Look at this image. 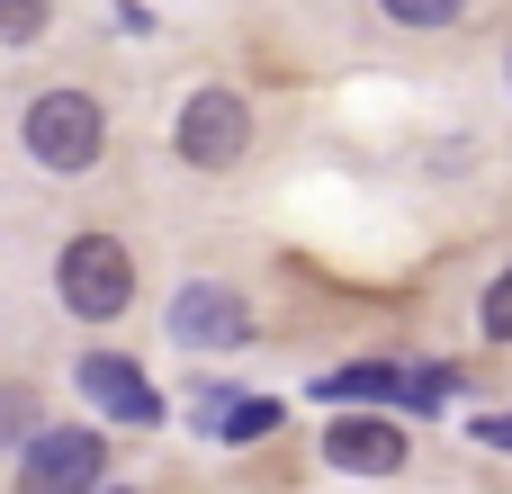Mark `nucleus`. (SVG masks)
<instances>
[{
  "label": "nucleus",
  "instance_id": "1",
  "mask_svg": "<svg viewBox=\"0 0 512 494\" xmlns=\"http://www.w3.org/2000/svg\"><path fill=\"white\" fill-rule=\"evenodd\" d=\"M27 153H36L54 180L90 171V162L108 153V108H99L90 90H45V99L27 108Z\"/></svg>",
  "mask_w": 512,
  "mask_h": 494
},
{
  "label": "nucleus",
  "instance_id": "2",
  "mask_svg": "<svg viewBox=\"0 0 512 494\" xmlns=\"http://www.w3.org/2000/svg\"><path fill=\"white\" fill-rule=\"evenodd\" d=\"M243 144H252V99H243V90L207 81V90H189V99H180L171 153H180L189 171H234V162H243Z\"/></svg>",
  "mask_w": 512,
  "mask_h": 494
},
{
  "label": "nucleus",
  "instance_id": "3",
  "mask_svg": "<svg viewBox=\"0 0 512 494\" xmlns=\"http://www.w3.org/2000/svg\"><path fill=\"white\" fill-rule=\"evenodd\" d=\"M54 288H63V306H72L81 324H108V315H126V297H135V261H126L117 234H72L63 261H54Z\"/></svg>",
  "mask_w": 512,
  "mask_h": 494
},
{
  "label": "nucleus",
  "instance_id": "4",
  "mask_svg": "<svg viewBox=\"0 0 512 494\" xmlns=\"http://www.w3.org/2000/svg\"><path fill=\"white\" fill-rule=\"evenodd\" d=\"M108 486V441L90 423H54L18 450V494H99Z\"/></svg>",
  "mask_w": 512,
  "mask_h": 494
},
{
  "label": "nucleus",
  "instance_id": "5",
  "mask_svg": "<svg viewBox=\"0 0 512 494\" xmlns=\"http://www.w3.org/2000/svg\"><path fill=\"white\" fill-rule=\"evenodd\" d=\"M171 342H189V351H243V342H252V315H243L234 288L189 279V288L171 297Z\"/></svg>",
  "mask_w": 512,
  "mask_h": 494
},
{
  "label": "nucleus",
  "instance_id": "6",
  "mask_svg": "<svg viewBox=\"0 0 512 494\" xmlns=\"http://www.w3.org/2000/svg\"><path fill=\"white\" fill-rule=\"evenodd\" d=\"M72 387H81L108 423H135V432H153V423H162V396H153V387H144V369H135V360H117V351H90Z\"/></svg>",
  "mask_w": 512,
  "mask_h": 494
},
{
  "label": "nucleus",
  "instance_id": "7",
  "mask_svg": "<svg viewBox=\"0 0 512 494\" xmlns=\"http://www.w3.org/2000/svg\"><path fill=\"white\" fill-rule=\"evenodd\" d=\"M324 459H333L342 477H396L414 450H405V432H396L387 414H342V423L324 432Z\"/></svg>",
  "mask_w": 512,
  "mask_h": 494
},
{
  "label": "nucleus",
  "instance_id": "8",
  "mask_svg": "<svg viewBox=\"0 0 512 494\" xmlns=\"http://www.w3.org/2000/svg\"><path fill=\"white\" fill-rule=\"evenodd\" d=\"M315 396H324V405H396V396H405V369H396V360H360V369H333Z\"/></svg>",
  "mask_w": 512,
  "mask_h": 494
},
{
  "label": "nucleus",
  "instance_id": "9",
  "mask_svg": "<svg viewBox=\"0 0 512 494\" xmlns=\"http://www.w3.org/2000/svg\"><path fill=\"white\" fill-rule=\"evenodd\" d=\"M216 432H225V441H261V432H279V405H270V396H243V405H216Z\"/></svg>",
  "mask_w": 512,
  "mask_h": 494
},
{
  "label": "nucleus",
  "instance_id": "10",
  "mask_svg": "<svg viewBox=\"0 0 512 494\" xmlns=\"http://www.w3.org/2000/svg\"><path fill=\"white\" fill-rule=\"evenodd\" d=\"M450 387H459V369H405V396H396V405L432 414V405H450Z\"/></svg>",
  "mask_w": 512,
  "mask_h": 494
},
{
  "label": "nucleus",
  "instance_id": "11",
  "mask_svg": "<svg viewBox=\"0 0 512 494\" xmlns=\"http://www.w3.org/2000/svg\"><path fill=\"white\" fill-rule=\"evenodd\" d=\"M36 432H45V423H36V396H27V387H9V396H0V441H18V450H27Z\"/></svg>",
  "mask_w": 512,
  "mask_h": 494
},
{
  "label": "nucleus",
  "instance_id": "12",
  "mask_svg": "<svg viewBox=\"0 0 512 494\" xmlns=\"http://www.w3.org/2000/svg\"><path fill=\"white\" fill-rule=\"evenodd\" d=\"M378 9H387L396 27H450V18H459L468 0H378Z\"/></svg>",
  "mask_w": 512,
  "mask_h": 494
},
{
  "label": "nucleus",
  "instance_id": "13",
  "mask_svg": "<svg viewBox=\"0 0 512 494\" xmlns=\"http://www.w3.org/2000/svg\"><path fill=\"white\" fill-rule=\"evenodd\" d=\"M477 324H486V342H512V270L486 288V306H477Z\"/></svg>",
  "mask_w": 512,
  "mask_h": 494
},
{
  "label": "nucleus",
  "instance_id": "14",
  "mask_svg": "<svg viewBox=\"0 0 512 494\" xmlns=\"http://www.w3.org/2000/svg\"><path fill=\"white\" fill-rule=\"evenodd\" d=\"M0 36H9V45L45 36V0H0Z\"/></svg>",
  "mask_w": 512,
  "mask_h": 494
},
{
  "label": "nucleus",
  "instance_id": "15",
  "mask_svg": "<svg viewBox=\"0 0 512 494\" xmlns=\"http://www.w3.org/2000/svg\"><path fill=\"white\" fill-rule=\"evenodd\" d=\"M477 432H486L495 450H512V414H495V423H477Z\"/></svg>",
  "mask_w": 512,
  "mask_h": 494
},
{
  "label": "nucleus",
  "instance_id": "16",
  "mask_svg": "<svg viewBox=\"0 0 512 494\" xmlns=\"http://www.w3.org/2000/svg\"><path fill=\"white\" fill-rule=\"evenodd\" d=\"M99 494H126V486H99Z\"/></svg>",
  "mask_w": 512,
  "mask_h": 494
}]
</instances>
